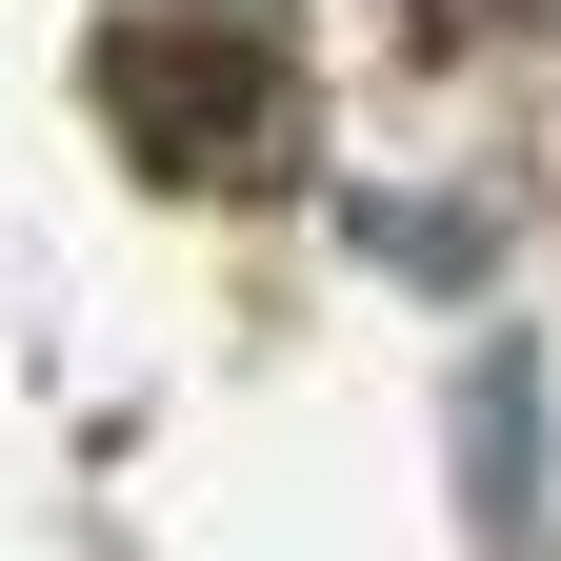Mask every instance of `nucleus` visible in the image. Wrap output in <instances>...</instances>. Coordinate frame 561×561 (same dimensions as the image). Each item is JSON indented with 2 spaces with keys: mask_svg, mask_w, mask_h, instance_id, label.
<instances>
[{
  "mask_svg": "<svg viewBox=\"0 0 561 561\" xmlns=\"http://www.w3.org/2000/svg\"><path fill=\"white\" fill-rule=\"evenodd\" d=\"M121 121H140V161H181V181H280L261 41H121Z\"/></svg>",
  "mask_w": 561,
  "mask_h": 561,
  "instance_id": "1",
  "label": "nucleus"
}]
</instances>
